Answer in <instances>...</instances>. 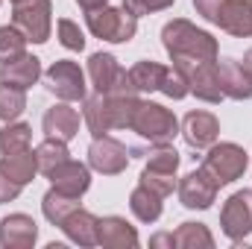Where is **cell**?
<instances>
[{
  "label": "cell",
  "instance_id": "1",
  "mask_svg": "<svg viewBox=\"0 0 252 249\" xmlns=\"http://www.w3.org/2000/svg\"><path fill=\"white\" fill-rule=\"evenodd\" d=\"M161 41H164V50L170 53V59H199V62L217 59V38L205 30H196L185 18L164 24Z\"/></svg>",
  "mask_w": 252,
  "mask_h": 249
},
{
  "label": "cell",
  "instance_id": "2",
  "mask_svg": "<svg viewBox=\"0 0 252 249\" xmlns=\"http://www.w3.org/2000/svg\"><path fill=\"white\" fill-rule=\"evenodd\" d=\"M88 30L100 38V41H112V44H126L135 38L138 32V15H132L129 9H112V6H100L85 12Z\"/></svg>",
  "mask_w": 252,
  "mask_h": 249
},
{
  "label": "cell",
  "instance_id": "3",
  "mask_svg": "<svg viewBox=\"0 0 252 249\" xmlns=\"http://www.w3.org/2000/svg\"><path fill=\"white\" fill-rule=\"evenodd\" d=\"M132 132H138L141 138H147L150 144H170L179 132V121L173 118L170 109L158 106V103H138L135 118L129 124Z\"/></svg>",
  "mask_w": 252,
  "mask_h": 249
},
{
  "label": "cell",
  "instance_id": "4",
  "mask_svg": "<svg viewBox=\"0 0 252 249\" xmlns=\"http://www.w3.org/2000/svg\"><path fill=\"white\" fill-rule=\"evenodd\" d=\"M247 164H250V156L238 144H211L208 156L202 158V170L214 179L217 187L241 179L244 170H247Z\"/></svg>",
  "mask_w": 252,
  "mask_h": 249
},
{
  "label": "cell",
  "instance_id": "5",
  "mask_svg": "<svg viewBox=\"0 0 252 249\" xmlns=\"http://www.w3.org/2000/svg\"><path fill=\"white\" fill-rule=\"evenodd\" d=\"M88 73L97 94H138L129 79V70H124L112 53H94L88 59Z\"/></svg>",
  "mask_w": 252,
  "mask_h": 249
},
{
  "label": "cell",
  "instance_id": "6",
  "mask_svg": "<svg viewBox=\"0 0 252 249\" xmlns=\"http://www.w3.org/2000/svg\"><path fill=\"white\" fill-rule=\"evenodd\" d=\"M50 15H53L50 0H24V3H15L12 24L27 35V41L44 44L50 38V27H53Z\"/></svg>",
  "mask_w": 252,
  "mask_h": 249
},
{
  "label": "cell",
  "instance_id": "7",
  "mask_svg": "<svg viewBox=\"0 0 252 249\" xmlns=\"http://www.w3.org/2000/svg\"><path fill=\"white\" fill-rule=\"evenodd\" d=\"M173 67L188 79L190 94H196L205 103H220V79H217V59L214 62H199V59H173Z\"/></svg>",
  "mask_w": 252,
  "mask_h": 249
},
{
  "label": "cell",
  "instance_id": "8",
  "mask_svg": "<svg viewBox=\"0 0 252 249\" xmlns=\"http://www.w3.org/2000/svg\"><path fill=\"white\" fill-rule=\"evenodd\" d=\"M44 79H47V88L64 100V103H79L85 100V73L79 70V64L70 62V59H59L44 70Z\"/></svg>",
  "mask_w": 252,
  "mask_h": 249
},
{
  "label": "cell",
  "instance_id": "9",
  "mask_svg": "<svg viewBox=\"0 0 252 249\" xmlns=\"http://www.w3.org/2000/svg\"><path fill=\"white\" fill-rule=\"evenodd\" d=\"M220 226L223 235L232 244H241L252 232V190H238L226 199L223 211H220Z\"/></svg>",
  "mask_w": 252,
  "mask_h": 249
},
{
  "label": "cell",
  "instance_id": "10",
  "mask_svg": "<svg viewBox=\"0 0 252 249\" xmlns=\"http://www.w3.org/2000/svg\"><path fill=\"white\" fill-rule=\"evenodd\" d=\"M88 164L103 173V176H118L124 173L126 164H129V156H126V147L121 141L103 135V138H94V144L88 147Z\"/></svg>",
  "mask_w": 252,
  "mask_h": 249
},
{
  "label": "cell",
  "instance_id": "11",
  "mask_svg": "<svg viewBox=\"0 0 252 249\" xmlns=\"http://www.w3.org/2000/svg\"><path fill=\"white\" fill-rule=\"evenodd\" d=\"M217 190L220 187L214 185V179L199 167V170H193L188 176H182V182H179V199H182V205L185 208H211V202L217 199Z\"/></svg>",
  "mask_w": 252,
  "mask_h": 249
},
{
  "label": "cell",
  "instance_id": "12",
  "mask_svg": "<svg viewBox=\"0 0 252 249\" xmlns=\"http://www.w3.org/2000/svg\"><path fill=\"white\" fill-rule=\"evenodd\" d=\"M182 135L193 150H208L211 144H217L220 124L211 112H188L182 121Z\"/></svg>",
  "mask_w": 252,
  "mask_h": 249
},
{
  "label": "cell",
  "instance_id": "13",
  "mask_svg": "<svg viewBox=\"0 0 252 249\" xmlns=\"http://www.w3.org/2000/svg\"><path fill=\"white\" fill-rule=\"evenodd\" d=\"M214 24L220 30H226L229 35L250 38L252 35V0H223Z\"/></svg>",
  "mask_w": 252,
  "mask_h": 249
},
{
  "label": "cell",
  "instance_id": "14",
  "mask_svg": "<svg viewBox=\"0 0 252 249\" xmlns=\"http://www.w3.org/2000/svg\"><path fill=\"white\" fill-rule=\"evenodd\" d=\"M38 238V226L27 214H9L0 223V244L6 249H30Z\"/></svg>",
  "mask_w": 252,
  "mask_h": 249
},
{
  "label": "cell",
  "instance_id": "15",
  "mask_svg": "<svg viewBox=\"0 0 252 249\" xmlns=\"http://www.w3.org/2000/svg\"><path fill=\"white\" fill-rule=\"evenodd\" d=\"M50 182L56 190H62L64 196H82L88 185H91V173H88V167L82 164V161H73V158H67L62 161L53 173H50Z\"/></svg>",
  "mask_w": 252,
  "mask_h": 249
},
{
  "label": "cell",
  "instance_id": "16",
  "mask_svg": "<svg viewBox=\"0 0 252 249\" xmlns=\"http://www.w3.org/2000/svg\"><path fill=\"white\" fill-rule=\"evenodd\" d=\"M38 76H41V62L35 56H30V53H21V56L6 59V62L0 64V82L15 85V88H24V91L30 85H35Z\"/></svg>",
  "mask_w": 252,
  "mask_h": 249
},
{
  "label": "cell",
  "instance_id": "17",
  "mask_svg": "<svg viewBox=\"0 0 252 249\" xmlns=\"http://www.w3.org/2000/svg\"><path fill=\"white\" fill-rule=\"evenodd\" d=\"M97 244L106 249H135L138 247V232L124 217H103L97 223Z\"/></svg>",
  "mask_w": 252,
  "mask_h": 249
},
{
  "label": "cell",
  "instance_id": "18",
  "mask_svg": "<svg viewBox=\"0 0 252 249\" xmlns=\"http://www.w3.org/2000/svg\"><path fill=\"white\" fill-rule=\"evenodd\" d=\"M217 79H220L223 97H232V100H250L252 97V82L241 62H235V59L217 62Z\"/></svg>",
  "mask_w": 252,
  "mask_h": 249
},
{
  "label": "cell",
  "instance_id": "19",
  "mask_svg": "<svg viewBox=\"0 0 252 249\" xmlns=\"http://www.w3.org/2000/svg\"><path fill=\"white\" fill-rule=\"evenodd\" d=\"M41 126H44V135H47V138H59V141L67 144V141L76 138V132H79V112L70 109L67 103H59V106L47 109Z\"/></svg>",
  "mask_w": 252,
  "mask_h": 249
},
{
  "label": "cell",
  "instance_id": "20",
  "mask_svg": "<svg viewBox=\"0 0 252 249\" xmlns=\"http://www.w3.org/2000/svg\"><path fill=\"white\" fill-rule=\"evenodd\" d=\"M97 223H100V220H97L91 211L73 208V211L64 217V223L59 229H62L73 244H79V247H97Z\"/></svg>",
  "mask_w": 252,
  "mask_h": 249
},
{
  "label": "cell",
  "instance_id": "21",
  "mask_svg": "<svg viewBox=\"0 0 252 249\" xmlns=\"http://www.w3.org/2000/svg\"><path fill=\"white\" fill-rule=\"evenodd\" d=\"M0 170L12 182H18L24 187L27 182H32V176L38 173V158H35L32 150H21V153H12V156H3L0 158Z\"/></svg>",
  "mask_w": 252,
  "mask_h": 249
},
{
  "label": "cell",
  "instance_id": "22",
  "mask_svg": "<svg viewBox=\"0 0 252 249\" xmlns=\"http://www.w3.org/2000/svg\"><path fill=\"white\" fill-rule=\"evenodd\" d=\"M82 118L91 129L94 138H103L112 132V118H109V103H106V94H94V97H85L82 100Z\"/></svg>",
  "mask_w": 252,
  "mask_h": 249
},
{
  "label": "cell",
  "instance_id": "23",
  "mask_svg": "<svg viewBox=\"0 0 252 249\" xmlns=\"http://www.w3.org/2000/svg\"><path fill=\"white\" fill-rule=\"evenodd\" d=\"M164 76H167V67L158 64V62H153V59H144V62H138V64L129 67V79H132L135 91H144V94L158 91L161 82H164Z\"/></svg>",
  "mask_w": 252,
  "mask_h": 249
},
{
  "label": "cell",
  "instance_id": "24",
  "mask_svg": "<svg viewBox=\"0 0 252 249\" xmlns=\"http://www.w3.org/2000/svg\"><path fill=\"white\" fill-rule=\"evenodd\" d=\"M161 199H164V196H158L156 190L138 185L132 190V196H129V208H132V214H135L141 223H156V220L161 217Z\"/></svg>",
  "mask_w": 252,
  "mask_h": 249
},
{
  "label": "cell",
  "instance_id": "25",
  "mask_svg": "<svg viewBox=\"0 0 252 249\" xmlns=\"http://www.w3.org/2000/svg\"><path fill=\"white\" fill-rule=\"evenodd\" d=\"M35 158H38V173L50 176L62 161L70 158V153H67V144H64V141H59V138H47L44 144H38Z\"/></svg>",
  "mask_w": 252,
  "mask_h": 249
},
{
  "label": "cell",
  "instance_id": "26",
  "mask_svg": "<svg viewBox=\"0 0 252 249\" xmlns=\"http://www.w3.org/2000/svg\"><path fill=\"white\" fill-rule=\"evenodd\" d=\"M173 247H179V249H211L214 247V238H211V232H208L202 223H182V226L173 232Z\"/></svg>",
  "mask_w": 252,
  "mask_h": 249
},
{
  "label": "cell",
  "instance_id": "27",
  "mask_svg": "<svg viewBox=\"0 0 252 249\" xmlns=\"http://www.w3.org/2000/svg\"><path fill=\"white\" fill-rule=\"evenodd\" d=\"M41 208H44V217H47L53 226H62L64 217H67L73 208H79V199H76V196H64L62 190L50 187V190L44 193V202H41Z\"/></svg>",
  "mask_w": 252,
  "mask_h": 249
},
{
  "label": "cell",
  "instance_id": "28",
  "mask_svg": "<svg viewBox=\"0 0 252 249\" xmlns=\"http://www.w3.org/2000/svg\"><path fill=\"white\" fill-rule=\"evenodd\" d=\"M30 141H32V129L27 124H12V121H9V124L0 129V153H3V156L30 150Z\"/></svg>",
  "mask_w": 252,
  "mask_h": 249
},
{
  "label": "cell",
  "instance_id": "29",
  "mask_svg": "<svg viewBox=\"0 0 252 249\" xmlns=\"http://www.w3.org/2000/svg\"><path fill=\"white\" fill-rule=\"evenodd\" d=\"M27 109V94L24 88H15V85H0V121H15L21 112Z\"/></svg>",
  "mask_w": 252,
  "mask_h": 249
},
{
  "label": "cell",
  "instance_id": "30",
  "mask_svg": "<svg viewBox=\"0 0 252 249\" xmlns=\"http://www.w3.org/2000/svg\"><path fill=\"white\" fill-rule=\"evenodd\" d=\"M24 47H27V35H24L15 24H12V27H0V59H3V62L21 56Z\"/></svg>",
  "mask_w": 252,
  "mask_h": 249
},
{
  "label": "cell",
  "instance_id": "31",
  "mask_svg": "<svg viewBox=\"0 0 252 249\" xmlns=\"http://www.w3.org/2000/svg\"><path fill=\"white\" fill-rule=\"evenodd\" d=\"M141 185L150 187V190H156L158 196H167V193H173V187H176V173H164V170L144 167V173H141Z\"/></svg>",
  "mask_w": 252,
  "mask_h": 249
},
{
  "label": "cell",
  "instance_id": "32",
  "mask_svg": "<svg viewBox=\"0 0 252 249\" xmlns=\"http://www.w3.org/2000/svg\"><path fill=\"white\" fill-rule=\"evenodd\" d=\"M56 32H59L62 47H67V50H82V47H85V35H82V30H79L73 21L62 18V21L56 24Z\"/></svg>",
  "mask_w": 252,
  "mask_h": 249
},
{
  "label": "cell",
  "instance_id": "33",
  "mask_svg": "<svg viewBox=\"0 0 252 249\" xmlns=\"http://www.w3.org/2000/svg\"><path fill=\"white\" fill-rule=\"evenodd\" d=\"M161 94H167L170 100H182L185 94H190L188 88V79L176 70V67H167V76H164V82H161V88H158Z\"/></svg>",
  "mask_w": 252,
  "mask_h": 249
},
{
  "label": "cell",
  "instance_id": "34",
  "mask_svg": "<svg viewBox=\"0 0 252 249\" xmlns=\"http://www.w3.org/2000/svg\"><path fill=\"white\" fill-rule=\"evenodd\" d=\"M176 0H124V6L132 12V15H153V12H161L167 6H173Z\"/></svg>",
  "mask_w": 252,
  "mask_h": 249
},
{
  "label": "cell",
  "instance_id": "35",
  "mask_svg": "<svg viewBox=\"0 0 252 249\" xmlns=\"http://www.w3.org/2000/svg\"><path fill=\"white\" fill-rule=\"evenodd\" d=\"M220 6H223V0H193V9L205 18V21H217V12H220Z\"/></svg>",
  "mask_w": 252,
  "mask_h": 249
},
{
  "label": "cell",
  "instance_id": "36",
  "mask_svg": "<svg viewBox=\"0 0 252 249\" xmlns=\"http://www.w3.org/2000/svg\"><path fill=\"white\" fill-rule=\"evenodd\" d=\"M18 193H21V185H18V182H12V179L0 170V205H3V202L18 199Z\"/></svg>",
  "mask_w": 252,
  "mask_h": 249
},
{
  "label": "cell",
  "instance_id": "37",
  "mask_svg": "<svg viewBox=\"0 0 252 249\" xmlns=\"http://www.w3.org/2000/svg\"><path fill=\"white\" fill-rule=\"evenodd\" d=\"M150 247H173V232H161L150 241Z\"/></svg>",
  "mask_w": 252,
  "mask_h": 249
},
{
  "label": "cell",
  "instance_id": "38",
  "mask_svg": "<svg viewBox=\"0 0 252 249\" xmlns=\"http://www.w3.org/2000/svg\"><path fill=\"white\" fill-rule=\"evenodd\" d=\"M76 3H79L85 12H91V9H100V6H106L109 0H76Z\"/></svg>",
  "mask_w": 252,
  "mask_h": 249
},
{
  "label": "cell",
  "instance_id": "39",
  "mask_svg": "<svg viewBox=\"0 0 252 249\" xmlns=\"http://www.w3.org/2000/svg\"><path fill=\"white\" fill-rule=\"evenodd\" d=\"M244 70H247V76H250V82H252V50H247V56H244Z\"/></svg>",
  "mask_w": 252,
  "mask_h": 249
},
{
  "label": "cell",
  "instance_id": "40",
  "mask_svg": "<svg viewBox=\"0 0 252 249\" xmlns=\"http://www.w3.org/2000/svg\"><path fill=\"white\" fill-rule=\"evenodd\" d=\"M15 3H24V0H12V6H15Z\"/></svg>",
  "mask_w": 252,
  "mask_h": 249
}]
</instances>
